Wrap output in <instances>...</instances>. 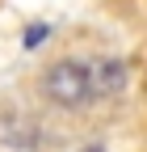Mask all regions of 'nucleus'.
<instances>
[{"instance_id":"2","label":"nucleus","mask_w":147,"mask_h":152,"mask_svg":"<svg viewBox=\"0 0 147 152\" xmlns=\"http://www.w3.org/2000/svg\"><path fill=\"white\" fill-rule=\"evenodd\" d=\"M88 76H93V97H109V93L122 89L126 68L118 59H93V64H88Z\"/></svg>"},{"instance_id":"1","label":"nucleus","mask_w":147,"mask_h":152,"mask_svg":"<svg viewBox=\"0 0 147 152\" xmlns=\"http://www.w3.org/2000/svg\"><path fill=\"white\" fill-rule=\"evenodd\" d=\"M38 89H42L46 102L63 106V110H76L84 102H93V76H88V64H80V59H55V64H46L42 76H38Z\"/></svg>"}]
</instances>
